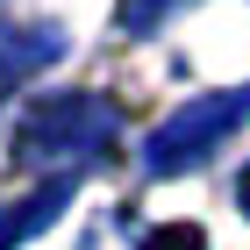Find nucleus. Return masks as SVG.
Wrapping results in <instances>:
<instances>
[{
	"mask_svg": "<svg viewBox=\"0 0 250 250\" xmlns=\"http://www.w3.org/2000/svg\"><path fill=\"white\" fill-rule=\"evenodd\" d=\"M115 122H122V115H115L100 93H43L36 107L21 115V136H15V143H21V165L79 186V172L107 157Z\"/></svg>",
	"mask_w": 250,
	"mask_h": 250,
	"instance_id": "nucleus-1",
	"label": "nucleus"
},
{
	"mask_svg": "<svg viewBox=\"0 0 250 250\" xmlns=\"http://www.w3.org/2000/svg\"><path fill=\"white\" fill-rule=\"evenodd\" d=\"M243 122H250V86L186 100L172 122H157V129H150V143H143V172H157V179L186 172V165H200V157H208L229 129H243Z\"/></svg>",
	"mask_w": 250,
	"mask_h": 250,
	"instance_id": "nucleus-2",
	"label": "nucleus"
},
{
	"mask_svg": "<svg viewBox=\"0 0 250 250\" xmlns=\"http://www.w3.org/2000/svg\"><path fill=\"white\" fill-rule=\"evenodd\" d=\"M64 200H72V179H43L29 200H15V208L0 214V250H15V243H29V236H43L50 222H58Z\"/></svg>",
	"mask_w": 250,
	"mask_h": 250,
	"instance_id": "nucleus-3",
	"label": "nucleus"
},
{
	"mask_svg": "<svg viewBox=\"0 0 250 250\" xmlns=\"http://www.w3.org/2000/svg\"><path fill=\"white\" fill-rule=\"evenodd\" d=\"M172 7H186V0H122V7H115V29H122V36H150Z\"/></svg>",
	"mask_w": 250,
	"mask_h": 250,
	"instance_id": "nucleus-4",
	"label": "nucleus"
},
{
	"mask_svg": "<svg viewBox=\"0 0 250 250\" xmlns=\"http://www.w3.org/2000/svg\"><path fill=\"white\" fill-rule=\"evenodd\" d=\"M143 250H208V236L193 229V222H165V229L143 236Z\"/></svg>",
	"mask_w": 250,
	"mask_h": 250,
	"instance_id": "nucleus-5",
	"label": "nucleus"
},
{
	"mask_svg": "<svg viewBox=\"0 0 250 250\" xmlns=\"http://www.w3.org/2000/svg\"><path fill=\"white\" fill-rule=\"evenodd\" d=\"M236 200H243V214H250V165H243V179H236Z\"/></svg>",
	"mask_w": 250,
	"mask_h": 250,
	"instance_id": "nucleus-6",
	"label": "nucleus"
}]
</instances>
